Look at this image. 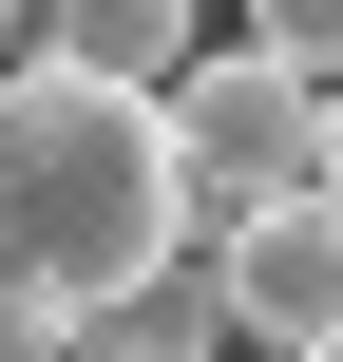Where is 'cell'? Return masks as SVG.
<instances>
[{
    "label": "cell",
    "mask_w": 343,
    "mask_h": 362,
    "mask_svg": "<svg viewBox=\"0 0 343 362\" xmlns=\"http://www.w3.org/2000/svg\"><path fill=\"white\" fill-rule=\"evenodd\" d=\"M248 57H286V76H343V0H248Z\"/></svg>",
    "instance_id": "obj_5"
},
{
    "label": "cell",
    "mask_w": 343,
    "mask_h": 362,
    "mask_svg": "<svg viewBox=\"0 0 343 362\" xmlns=\"http://www.w3.org/2000/svg\"><path fill=\"white\" fill-rule=\"evenodd\" d=\"M0 362H76V344H57V325H19V344H0Z\"/></svg>",
    "instance_id": "obj_7"
},
{
    "label": "cell",
    "mask_w": 343,
    "mask_h": 362,
    "mask_svg": "<svg viewBox=\"0 0 343 362\" xmlns=\"http://www.w3.org/2000/svg\"><path fill=\"white\" fill-rule=\"evenodd\" d=\"M306 362H343V344H306Z\"/></svg>",
    "instance_id": "obj_8"
},
{
    "label": "cell",
    "mask_w": 343,
    "mask_h": 362,
    "mask_svg": "<svg viewBox=\"0 0 343 362\" xmlns=\"http://www.w3.org/2000/svg\"><path fill=\"white\" fill-rule=\"evenodd\" d=\"M0 344H19V325H0Z\"/></svg>",
    "instance_id": "obj_9"
},
{
    "label": "cell",
    "mask_w": 343,
    "mask_h": 362,
    "mask_svg": "<svg viewBox=\"0 0 343 362\" xmlns=\"http://www.w3.org/2000/svg\"><path fill=\"white\" fill-rule=\"evenodd\" d=\"M191 248L172 115L115 76H0V325H95Z\"/></svg>",
    "instance_id": "obj_1"
},
{
    "label": "cell",
    "mask_w": 343,
    "mask_h": 362,
    "mask_svg": "<svg viewBox=\"0 0 343 362\" xmlns=\"http://www.w3.org/2000/svg\"><path fill=\"white\" fill-rule=\"evenodd\" d=\"M306 191L343 210V76H325V134H306Z\"/></svg>",
    "instance_id": "obj_6"
},
{
    "label": "cell",
    "mask_w": 343,
    "mask_h": 362,
    "mask_svg": "<svg viewBox=\"0 0 343 362\" xmlns=\"http://www.w3.org/2000/svg\"><path fill=\"white\" fill-rule=\"evenodd\" d=\"M153 115H172V172H191L210 210H267V191H306L325 76H286V57H248V38H229V57H191V76L153 95Z\"/></svg>",
    "instance_id": "obj_2"
},
{
    "label": "cell",
    "mask_w": 343,
    "mask_h": 362,
    "mask_svg": "<svg viewBox=\"0 0 343 362\" xmlns=\"http://www.w3.org/2000/svg\"><path fill=\"white\" fill-rule=\"evenodd\" d=\"M210 286H229V362H306L343 344V210L325 191H267L210 229Z\"/></svg>",
    "instance_id": "obj_3"
},
{
    "label": "cell",
    "mask_w": 343,
    "mask_h": 362,
    "mask_svg": "<svg viewBox=\"0 0 343 362\" xmlns=\"http://www.w3.org/2000/svg\"><path fill=\"white\" fill-rule=\"evenodd\" d=\"M38 57L57 76H115V95H172L210 38H191V0H38Z\"/></svg>",
    "instance_id": "obj_4"
}]
</instances>
